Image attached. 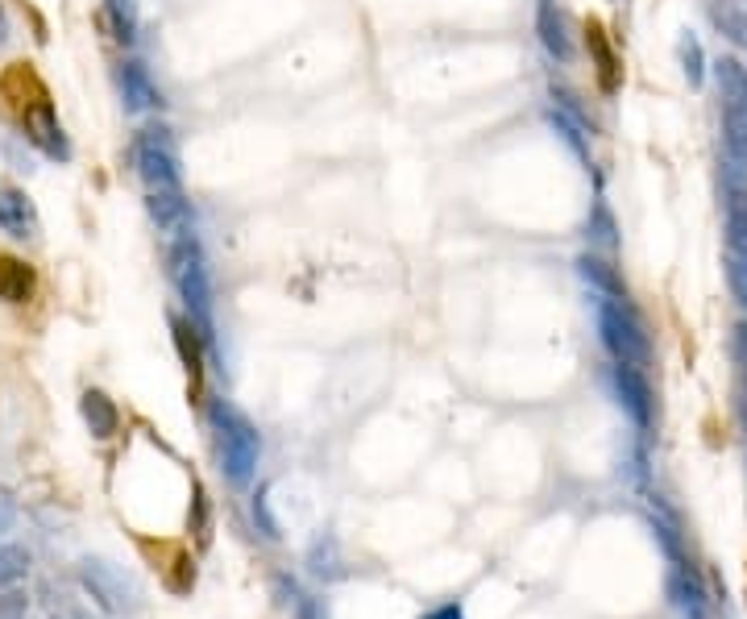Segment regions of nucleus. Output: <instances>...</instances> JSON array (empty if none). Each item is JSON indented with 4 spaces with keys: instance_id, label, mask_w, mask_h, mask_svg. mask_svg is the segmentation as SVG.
<instances>
[{
    "instance_id": "2",
    "label": "nucleus",
    "mask_w": 747,
    "mask_h": 619,
    "mask_svg": "<svg viewBox=\"0 0 747 619\" xmlns=\"http://www.w3.org/2000/svg\"><path fill=\"white\" fill-rule=\"evenodd\" d=\"M79 582H84V591L96 598V607H104V611H113V616H134V611H141L138 582H134L125 570H117V566L100 561V557H88V561L79 566Z\"/></svg>"
},
{
    "instance_id": "14",
    "label": "nucleus",
    "mask_w": 747,
    "mask_h": 619,
    "mask_svg": "<svg viewBox=\"0 0 747 619\" xmlns=\"http://www.w3.org/2000/svg\"><path fill=\"white\" fill-rule=\"evenodd\" d=\"M4 29H9V25H4V9H0V38H4Z\"/></svg>"
},
{
    "instance_id": "7",
    "label": "nucleus",
    "mask_w": 747,
    "mask_h": 619,
    "mask_svg": "<svg viewBox=\"0 0 747 619\" xmlns=\"http://www.w3.org/2000/svg\"><path fill=\"white\" fill-rule=\"evenodd\" d=\"M79 407H84V420H88V429H92L96 437H113V432H117L121 412H117V404L104 395V391H88Z\"/></svg>"
},
{
    "instance_id": "3",
    "label": "nucleus",
    "mask_w": 747,
    "mask_h": 619,
    "mask_svg": "<svg viewBox=\"0 0 747 619\" xmlns=\"http://www.w3.org/2000/svg\"><path fill=\"white\" fill-rule=\"evenodd\" d=\"M216 425H220V470L233 482H245L257 466V432L229 412H216Z\"/></svg>"
},
{
    "instance_id": "1",
    "label": "nucleus",
    "mask_w": 747,
    "mask_h": 619,
    "mask_svg": "<svg viewBox=\"0 0 747 619\" xmlns=\"http://www.w3.org/2000/svg\"><path fill=\"white\" fill-rule=\"evenodd\" d=\"M0 96L9 100L13 117L25 129V138L47 150L50 159H63L67 154V142H63V125L54 117V104H50L47 84L38 79L34 63H13L9 72L0 75Z\"/></svg>"
},
{
    "instance_id": "11",
    "label": "nucleus",
    "mask_w": 747,
    "mask_h": 619,
    "mask_svg": "<svg viewBox=\"0 0 747 619\" xmlns=\"http://www.w3.org/2000/svg\"><path fill=\"white\" fill-rule=\"evenodd\" d=\"M13 520H17V507H13V500L0 491V532H9V528H13Z\"/></svg>"
},
{
    "instance_id": "9",
    "label": "nucleus",
    "mask_w": 747,
    "mask_h": 619,
    "mask_svg": "<svg viewBox=\"0 0 747 619\" xmlns=\"http://www.w3.org/2000/svg\"><path fill=\"white\" fill-rule=\"evenodd\" d=\"M175 341H179V354H183L187 370H191V379L200 382L204 357H200V341H195V329H191V325H183V320H175Z\"/></svg>"
},
{
    "instance_id": "8",
    "label": "nucleus",
    "mask_w": 747,
    "mask_h": 619,
    "mask_svg": "<svg viewBox=\"0 0 747 619\" xmlns=\"http://www.w3.org/2000/svg\"><path fill=\"white\" fill-rule=\"evenodd\" d=\"M25 573H29V548H22V545L0 548V591L25 582Z\"/></svg>"
},
{
    "instance_id": "5",
    "label": "nucleus",
    "mask_w": 747,
    "mask_h": 619,
    "mask_svg": "<svg viewBox=\"0 0 747 619\" xmlns=\"http://www.w3.org/2000/svg\"><path fill=\"white\" fill-rule=\"evenodd\" d=\"M585 47H590V54H594V67H598V84H603V92H615L619 88V79H623V67H619V54H615V47H610L607 29L598 22H585Z\"/></svg>"
},
{
    "instance_id": "6",
    "label": "nucleus",
    "mask_w": 747,
    "mask_h": 619,
    "mask_svg": "<svg viewBox=\"0 0 747 619\" xmlns=\"http://www.w3.org/2000/svg\"><path fill=\"white\" fill-rule=\"evenodd\" d=\"M0 229L13 238H34V229H38L34 209L17 188H0Z\"/></svg>"
},
{
    "instance_id": "13",
    "label": "nucleus",
    "mask_w": 747,
    "mask_h": 619,
    "mask_svg": "<svg viewBox=\"0 0 747 619\" xmlns=\"http://www.w3.org/2000/svg\"><path fill=\"white\" fill-rule=\"evenodd\" d=\"M428 619H461V607H457V603H444L441 611H432Z\"/></svg>"
},
{
    "instance_id": "12",
    "label": "nucleus",
    "mask_w": 747,
    "mask_h": 619,
    "mask_svg": "<svg viewBox=\"0 0 747 619\" xmlns=\"http://www.w3.org/2000/svg\"><path fill=\"white\" fill-rule=\"evenodd\" d=\"M295 619H325V611H320L316 603H307V598H300V607H295Z\"/></svg>"
},
{
    "instance_id": "10",
    "label": "nucleus",
    "mask_w": 747,
    "mask_h": 619,
    "mask_svg": "<svg viewBox=\"0 0 747 619\" xmlns=\"http://www.w3.org/2000/svg\"><path fill=\"white\" fill-rule=\"evenodd\" d=\"M0 619H25V595L17 586H4V595H0Z\"/></svg>"
},
{
    "instance_id": "4",
    "label": "nucleus",
    "mask_w": 747,
    "mask_h": 619,
    "mask_svg": "<svg viewBox=\"0 0 747 619\" xmlns=\"http://www.w3.org/2000/svg\"><path fill=\"white\" fill-rule=\"evenodd\" d=\"M34 291H38L34 266L17 258V254H9V250H0V300L4 304H25V300H34Z\"/></svg>"
}]
</instances>
